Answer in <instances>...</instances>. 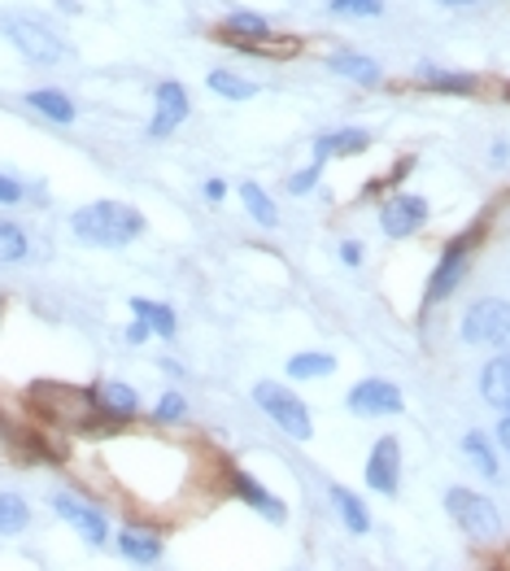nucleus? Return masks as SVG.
Instances as JSON below:
<instances>
[{
    "instance_id": "obj_1",
    "label": "nucleus",
    "mask_w": 510,
    "mask_h": 571,
    "mask_svg": "<svg viewBox=\"0 0 510 571\" xmlns=\"http://www.w3.org/2000/svg\"><path fill=\"white\" fill-rule=\"evenodd\" d=\"M71 231L84 244L123 249V244L144 236V214L136 205H127V201H92V205H79L71 214Z\"/></svg>"
},
{
    "instance_id": "obj_2",
    "label": "nucleus",
    "mask_w": 510,
    "mask_h": 571,
    "mask_svg": "<svg viewBox=\"0 0 510 571\" xmlns=\"http://www.w3.org/2000/svg\"><path fill=\"white\" fill-rule=\"evenodd\" d=\"M27 397L58 428H92V419L101 415L92 389H75V384H58V380H36L27 389Z\"/></svg>"
},
{
    "instance_id": "obj_3",
    "label": "nucleus",
    "mask_w": 510,
    "mask_h": 571,
    "mask_svg": "<svg viewBox=\"0 0 510 571\" xmlns=\"http://www.w3.org/2000/svg\"><path fill=\"white\" fill-rule=\"evenodd\" d=\"M253 402H258V410L267 419L280 423V432H289L293 441H310L315 436V423H310V410L297 393H289L284 384L276 380H263V384H253Z\"/></svg>"
},
{
    "instance_id": "obj_4",
    "label": "nucleus",
    "mask_w": 510,
    "mask_h": 571,
    "mask_svg": "<svg viewBox=\"0 0 510 571\" xmlns=\"http://www.w3.org/2000/svg\"><path fill=\"white\" fill-rule=\"evenodd\" d=\"M0 31H5V40L36 66H58L66 58V45L40 23V18H27V14H10L5 23H0Z\"/></svg>"
},
{
    "instance_id": "obj_5",
    "label": "nucleus",
    "mask_w": 510,
    "mask_h": 571,
    "mask_svg": "<svg viewBox=\"0 0 510 571\" xmlns=\"http://www.w3.org/2000/svg\"><path fill=\"white\" fill-rule=\"evenodd\" d=\"M462 341L488 345V350H510V302H501V297L471 302L462 315Z\"/></svg>"
},
{
    "instance_id": "obj_6",
    "label": "nucleus",
    "mask_w": 510,
    "mask_h": 571,
    "mask_svg": "<svg viewBox=\"0 0 510 571\" xmlns=\"http://www.w3.org/2000/svg\"><path fill=\"white\" fill-rule=\"evenodd\" d=\"M445 506L454 515V523L475 536V541H497L501 536V510L484 497V493H471V488H449L445 493Z\"/></svg>"
},
{
    "instance_id": "obj_7",
    "label": "nucleus",
    "mask_w": 510,
    "mask_h": 571,
    "mask_svg": "<svg viewBox=\"0 0 510 571\" xmlns=\"http://www.w3.org/2000/svg\"><path fill=\"white\" fill-rule=\"evenodd\" d=\"M480 240V231L475 227H467L458 240H449L445 249H441V262H436V270H432V283H428V306H436V302H445L458 283H462V275H467V257H471V244Z\"/></svg>"
},
{
    "instance_id": "obj_8",
    "label": "nucleus",
    "mask_w": 510,
    "mask_h": 571,
    "mask_svg": "<svg viewBox=\"0 0 510 571\" xmlns=\"http://www.w3.org/2000/svg\"><path fill=\"white\" fill-rule=\"evenodd\" d=\"M345 406L358 415V419H388V415H401V389L388 384V380H362L349 389Z\"/></svg>"
},
{
    "instance_id": "obj_9",
    "label": "nucleus",
    "mask_w": 510,
    "mask_h": 571,
    "mask_svg": "<svg viewBox=\"0 0 510 571\" xmlns=\"http://www.w3.org/2000/svg\"><path fill=\"white\" fill-rule=\"evenodd\" d=\"M428 214H432V210H428V201H423V196H415V192H397V196H388V201H384V210H380V227H384V236L406 240V236L423 231Z\"/></svg>"
},
{
    "instance_id": "obj_10",
    "label": "nucleus",
    "mask_w": 510,
    "mask_h": 571,
    "mask_svg": "<svg viewBox=\"0 0 510 571\" xmlns=\"http://www.w3.org/2000/svg\"><path fill=\"white\" fill-rule=\"evenodd\" d=\"M53 510L97 549V545H105L110 541V523H105V515L97 510V506H88L84 497H75V493H53Z\"/></svg>"
},
{
    "instance_id": "obj_11",
    "label": "nucleus",
    "mask_w": 510,
    "mask_h": 571,
    "mask_svg": "<svg viewBox=\"0 0 510 571\" xmlns=\"http://www.w3.org/2000/svg\"><path fill=\"white\" fill-rule=\"evenodd\" d=\"M397 475H401V445L397 436H380L367 454V484L384 497H397Z\"/></svg>"
},
{
    "instance_id": "obj_12",
    "label": "nucleus",
    "mask_w": 510,
    "mask_h": 571,
    "mask_svg": "<svg viewBox=\"0 0 510 571\" xmlns=\"http://www.w3.org/2000/svg\"><path fill=\"white\" fill-rule=\"evenodd\" d=\"M153 101H157V110H153V118H149V136L162 140V136H170V131L188 118V92H183V84L166 79V84H157Z\"/></svg>"
},
{
    "instance_id": "obj_13",
    "label": "nucleus",
    "mask_w": 510,
    "mask_h": 571,
    "mask_svg": "<svg viewBox=\"0 0 510 571\" xmlns=\"http://www.w3.org/2000/svg\"><path fill=\"white\" fill-rule=\"evenodd\" d=\"M480 397L493 406V410H510V350H497L493 363H484L480 371Z\"/></svg>"
},
{
    "instance_id": "obj_14",
    "label": "nucleus",
    "mask_w": 510,
    "mask_h": 571,
    "mask_svg": "<svg viewBox=\"0 0 510 571\" xmlns=\"http://www.w3.org/2000/svg\"><path fill=\"white\" fill-rule=\"evenodd\" d=\"M371 144V136L362 127H336V131H323L315 136V162L328 166L332 157H349V153H362Z\"/></svg>"
},
{
    "instance_id": "obj_15",
    "label": "nucleus",
    "mask_w": 510,
    "mask_h": 571,
    "mask_svg": "<svg viewBox=\"0 0 510 571\" xmlns=\"http://www.w3.org/2000/svg\"><path fill=\"white\" fill-rule=\"evenodd\" d=\"M97 410H101L105 419H114V423H127V419L140 415V397H136L131 384L105 380V384H97Z\"/></svg>"
},
{
    "instance_id": "obj_16",
    "label": "nucleus",
    "mask_w": 510,
    "mask_h": 571,
    "mask_svg": "<svg viewBox=\"0 0 510 571\" xmlns=\"http://www.w3.org/2000/svg\"><path fill=\"white\" fill-rule=\"evenodd\" d=\"M231 488H235V497H244L253 510H258V515H267L271 523H284L289 519V506L276 497V493H267L258 480H253L248 471H231Z\"/></svg>"
},
{
    "instance_id": "obj_17",
    "label": "nucleus",
    "mask_w": 510,
    "mask_h": 571,
    "mask_svg": "<svg viewBox=\"0 0 510 571\" xmlns=\"http://www.w3.org/2000/svg\"><path fill=\"white\" fill-rule=\"evenodd\" d=\"M222 36H227L231 45H244V40H267V36H276V27H271V18H263V14L231 10L227 23H222Z\"/></svg>"
},
{
    "instance_id": "obj_18",
    "label": "nucleus",
    "mask_w": 510,
    "mask_h": 571,
    "mask_svg": "<svg viewBox=\"0 0 510 571\" xmlns=\"http://www.w3.org/2000/svg\"><path fill=\"white\" fill-rule=\"evenodd\" d=\"M27 105H31L36 114H44L49 123H58V127H71V123H75V101H71L66 92H58V88H36V92H27Z\"/></svg>"
},
{
    "instance_id": "obj_19",
    "label": "nucleus",
    "mask_w": 510,
    "mask_h": 571,
    "mask_svg": "<svg viewBox=\"0 0 510 571\" xmlns=\"http://www.w3.org/2000/svg\"><path fill=\"white\" fill-rule=\"evenodd\" d=\"M118 549H123V558H131V562H157V558H162V536H157V532H144V528H123V532H118Z\"/></svg>"
},
{
    "instance_id": "obj_20",
    "label": "nucleus",
    "mask_w": 510,
    "mask_h": 571,
    "mask_svg": "<svg viewBox=\"0 0 510 571\" xmlns=\"http://www.w3.org/2000/svg\"><path fill=\"white\" fill-rule=\"evenodd\" d=\"M131 315L144 319V323L153 328V337H162V341H175V332H179L175 310H170V306H157V302H149V297H131Z\"/></svg>"
},
{
    "instance_id": "obj_21",
    "label": "nucleus",
    "mask_w": 510,
    "mask_h": 571,
    "mask_svg": "<svg viewBox=\"0 0 510 571\" xmlns=\"http://www.w3.org/2000/svg\"><path fill=\"white\" fill-rule=\"evenodd\" d=\"M328 66H332L336 75H345V79L362 84V88L380 84V66H375L371 58H362V53H332V58H328Z\"/></svg>"
},
{
    "instance_id": "obj_22",
    "label": "nucleus",
    "mask_w": 510,
    "mask_h": 571,
    "mask_svg": "<svg viewBox=\"0 0 510 571\" xmlns=\"http://www.w3.org/2000/svg\"><path fill=\"white\" fill-rule=\"evenodd\" d=\"M332 506L341 510V519H345V528H349L354 536H362V532L371 528V515H367L362 497H358V493H349L345 484H332Z\"/></svg>"
},
{
    "instance_id": "obj_23",
    "label": "nucleus",
    "mask_w": 510,
    "mask_h": 571,
    "mask_svg": "<svg viewBox=\"0 0 510 571\" xmlns=\"http://www.w3.org/2000/svg\"><path fill=\"white\" fill-rule=\"evenodd\" d=\"M419 79H423L428 88H436V92H449V97H471V92L480 88L475 75H454V71H441V66H423Z\"/></svg>"
},
{
    "instance_id": "obj_24",
    "label": "nucleus",
    "mask_w": 510,
    "mask_h": 571,
    "mask_svg": "<svg viewBox=\"0 0 510 571\" xmlns=\"http://www.w3.org/2000/svg\"><path fill=\"white\" fill-rule=\"evenodd\" d=\"M31 523V506L23 493H0V536H18Z\"/></svg>"
},
{
    "instance_id": "obj_25",
    "label": "nucleus",
    "mask_w": 510,
    "mask_h": 571,
    "mask_svg": "<svg viewBox=\"0 0 510 571\" xmlns=\"http://www.w3.org/2000/svg\"><path fill=\"white\" fill-rule=\"evenodd\" d=\"M240 201H244V210H248V218L258 223V227H276L280 223V210H276V201L258 188V183H240Z\"/></svg>"
},
{
    "instance_id": "obj_26",
    "label": "nucleus",
    "mask_w": 510,
    "mask_h": 571,
    "mask_svg": "<svg viewBox=\"0 0 510 571\" xmlns=\"http://www.w3.org/2000/svg\"><path fill=\"white\" fill-rule=\"evenodd\" d=\"M328 371H336V358H332V354H293V358H289V376H293V380H323Z\"/></svg>"
},
{
    "instance_id": "obj_27",
    "label": "nucleus",
    "mask_w": 510,
    "mask_h": 571,
    "mask_svg": "<svg viewBox=\"0 0 510 571\" xmlns=\"http://www.w3.org/2000/svg\"><path fill=\"white\" fill-rule=\"evenodd\" d=\"M209 88H214L218 97H227V101H253V97H258V84H248V79H240V75H231V71H214V75H209Z\"/></svg>"
},
{
    "instance_id": "obj_28",
    "label": "nucleus",
    "mask_w": 510,
    "mask_h": 571,
    "mask_svg": "<svg viewBox=\"0 0 510 571\" xmlns=\"http://www.w3.org/2000/svg\"><path fill=\"white\" fill-rule=\"evenodd\" d=\"M27 249H31V244H27V231H23L18 223H10V218H0V262H5V266H10V262H23Z\"/></svg>"
},
{
    "instance_id": "obj_29",
    "label": "nucleus",
    "mask_w": 510,
    "mask_h": 571,
    "mask_svg": "<svg viewBox=\"0 0 510 571\" xmlns=\"http://www.w3.org/2000/svg\"><path fill=\"white\" fill-rule=\"evenodd\" d=\"M244 53H267V58H276V62H284V58H293V53H302V40H293V36H267V40H244L240 45Z\"/></svg>"
},
{
    "instance_id": "obj_30",
    "label": "nucleus",
    "mask_w": 510,
    "mask_h": 571,
    "mask_svg": "<svg viewBox=\"0 0 510 571\" xmlns=\"http://www.w3.org/2000/svg\"><path fill=\"white\" fill-rule=\"evenodd\" d=\"M462 454L480 467V475H488V480L497 475V458H493V449H488V441H484L480 432H467V436H462Z\"/></svg>"
},
{
    "instance_id": "obj_31",
    "label": "nucleus",
    "mask_w": 510,
    "mask_h": 571,
    "mask_svg": "<svg viewBox=\"0 0 510 571\" xmlns=\"http://www.w3.org/2000/svg\"><path fill=\"white\" fill-rule=\"evenodd\" d=\"M188 415V402H183V393H166L157 406H153V419L157 423H179Z\"/></svg>"
},
{
    "instance_id": "obj_32",
    "label": "nucleus",
    "mask_w": 510,
    "mask_h": 571,
    "mask_svg": "<svg viewBox=\"0 0 510 571\" xmlns=\"http://www.w3.org/2000/svg\"><path fill=\"white\" fill-rule=\"evenodd\" d=\"M336 14H358V18H371L384 10V0H328Z\"/></svg>"
},
{
    "instance_id": "obj_33",
    "label": "nucleus",
    "mask_w": 510,
    "mask_h": 571,
    "mask_svg": "<svg viewBox=\"0 0 510 571\" xmlns=\"http://www.w3.org/2000/svg\"><path fill=\"white\" fill-rule=\"evenodd\" d=\"M319 170H323V166H319V162H310V166H306V170H297V175H293V179H289V192H297V196H302V192H310V188H315V183H319Z\"/></svg>"
},
{
    "instance_id": "obj_34",
    "label": "nucleus",
    "mask_w": 510,
    "mask_h": 571,
    "mask_svg": "<svg viewBox=\"0 0 510 571\" xmlns=\"http://www.w3.org/2000/svg\"><path fill=\"white\" fill-rule=\"evenodd\" d=\"M23 196H27V188L14 175H0V205H18Z\"/></svg>"
},
{
    "instance_id": "obj_35",
    "label": "nucleus",
    "mask_w": 510,
    "mask_h": 571,
    "mask_svg": "<svg viewBox=\"0 0 510 571\" xmlns=\"http://www.w3.org/2000/svg\"><path fill=\"white\" fill-rule=\"evenodd\" d=\"M149 337H153V328H149V323H144V319H136V323H131V328H127V345H144V341H149Z\"/></svg>"
},
{
    "instance_id": "obj_36",
    "label": "nucleus",
    "mask_w": 510,
    "mask_h": 571,
    "mask_svg": "<svg viewBox=\"0 0 510 571\" xmlns=\"http://www.w3.org/2000/svg\"><path fill=\"white\" fill-rule=\"evenodd\" d=\"M341 257H345V266H358V262H362V244H358V240H345V244H341Z\"/></svg>"
},
{
    "instance_id": "obj_37",
    "label": "nucleus",
    "mask_w": 510,
    "mask_h": 571,
    "mask_svg": "<svg viewBox=\"0 0 510 571\" xmlns=\"http://www.w3.org/2000/svg\"><path fill=\"white\" fill-rule=\"evenodd\" d=\"M497 445L510 454V410H506V415H501V423H497Z\"/></svg>"
},
{
    "instance_id": "obj_38",
    "label": "nucleus",
    "mask_w": 510,
    "mask_h": 571,
    "mask_svg": "<svg viewBox=\"0 0 510 571\" xmlns=\"http://www.w3.org/2000/svg\"><path fill=\"white\" fill-rule=\"evenodd\" d=\"M205 196H209V201H222V196H227V183H222V179H205Z\"/></svg>"
},
{
    "instance_id": "obj_39",
    "label": "nucleus",
    "mask_w": 510,
    "mask_h": 571,
    "mask_svg": "<svg viewBox=\"0 0 510 571\" xmlns=\"http://www.w3.org/2000/svg\"><path fill=\"white\" fill-rule=\"evenodd\" d=\"M441 5H449V10H467V5H475V0H441Z\"/></svg>"
}]
</instances>
